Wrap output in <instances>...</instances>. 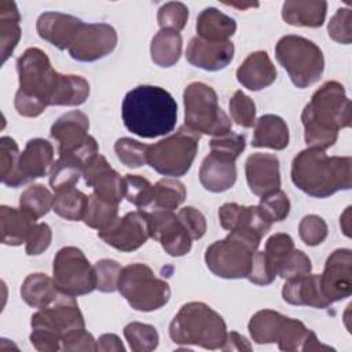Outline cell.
Returning <instances> with one entry per match:
<instances>
[{
	"label": "cell",
	"mask_w": 352,
	"mask_h": 352,
	"mask_svg": "<svg viewBox=\"0 0 352 352\" xmlns=\"http://www.w3.org/2000/svg\"><path fill=\"white\" fill-rule=\"evenodd\" d=\"M16 70L19 89L14 104L23 117H37L47 106H80L89 96L84 77L58 73L40 48H28L16 59Z\"/></svg>",
	"instance_id": "obj_1"
},
{
	"label": "cell",
	"mask_w": 352,
	"mask_h": 352,
	"mask_svg": "<svg viewBox=\"0 0 352 352\" xmlns=\"http://www.w3.org/2000/svg\"><path fill=\"white\" fill-rule=\"evenodd\" d=\"M304 139L309 147H331L338 131L351 126V100L338 81H327L315 91L301 113Z\"/></svg>",
	"instance_id": "obj_2"
},
{
	"label": "cell",
	"mask_w": 352,
	"mask_h": 352,
	"mask_svg": "<svg viewBox=\"0 0 352 352\" xmlns=\"http://www.w3.org/2000/svg\"><path fill=\"white\" fill-rule=\"evenodd\" d=\"M125 128L146 139L170 133L176 126L177 103L173 96L157 85H139L131 89L121 106Z\"/></svg>",
	"instance_id": "obj_3"
},
{
	"label": "cell",
	"mask_w": 352,
	"mask_h": 352,
	"mask_svg": "<svg viewBox=\"0 0 352 352\" xmlns=\"http://www.w3.org/2000/svg\"><path fill=\"white\" fill-rule=\"evenodd\" d=\"M292 182L302 192L315 198H327L352 186V158L329 157L324 150L308 147L292 162Z\"/></svg>",
	"instance_id": "obj_4"
},
{
	"label": "cell",
	"mask_w": 352,
	"mask_h": 352,
	"mask_svg": "<svg viewBox=\"0 0 352 352\" xmlns=\"http://www.w3.org/2000/svg\"><path fill=\"white\" fill-rule=\"evenodd\" d=\"M226 336L227 326L220 314L198 301L182 305L169 324V337L177 345L221 349Z\"/></svg>",
	"instance_id": "obj_5"
},
{
	"label": "cell",
	"mask_w": 352,
	"mask_h": 352,
	"mask_svg": "<svg viewBox=\"0 0 352 352\" xmlns=\"http://www.w3.org/2000/svg\"><path fill=\"white\" fill-rule=\"evenodd\" d=\"M30 342L40 352L60 349L65 334L85 327L84 316L73 296L60 293L50 305L32 315Z\"/></svg>",
	"instance_id": "obj_6"
},
{
	"label": "cell",
	"mask_w": 352,
	"mask_h": 352,
	"mask_svg": "<svg viewBox=\"0 0 352 352\" xmlns=\"http://www.w3.org/2000/svg\"><path fill=\"white\" fill-rule=\"evenodd\" d=\"M261 236L249 228H235L221 239L208 246L205 261L208 268L220 278H246L253 254L257 252Z\"/></svg>",
	"instance_id": "obj_7"
},
{
	"label": "cell",
	"mask_w": 352,
	"mask_h": 352,
	"mask_svg": "<svg viewBox=\"0 0 352 352\" xmlns=\"http://www.w3.org/2000/svg\"><path fill=\"white\" fill-rule=\"evenodd\" d=\"M275 56L297 88L315 84L324 70L322 50L314 41L301 36L287 34L280 37L275 45Z\"/></svg>",
	"instance_id": "obj_8"
},
{
	"label": "cell",
	"mask_w": 352,
	"mask_h": 352,
	"mask_svg": "<svg viewBox=\"0 0 352 352\" xmlns=\"http://www.w3.org/2000/svg\"><path fill=\"white\" fill-rule=\"evenodd\" d=\"M184 125L213 138L231 131V120L220 109L216 91L204 82H191L183 92Z\"/></svg>",
	"instance_id": "obj_9"
},
{
	"label": "cell",
	"mask_w": 352,
	"mask_h": 352,
	"mask_svg": "<svg viewBox=\"0 0 352 352\" xmlns=\"http://www.w3.org/2000/svg\"><path fill=\"white\" fill-rule=\"evenodd\" d=\"M117 290L133 309L143 312L160 309L170 298L168 282L157 278L153 270L142 263L121 270Z\"/></svg>",
	"instance_id": "obj_10"
},
{
	"label": "cell",
	"mask_w": 352,
	"mask_h": 352,
	"mask_svg": "<svg viewBox=\"0 0 352 352\" xmlns=\"http://www.w3.org/2000/svg\"><path fill=\"white\" fill-rule=\"evenodd\" d=\"M199 139V133L183 125L177 132L148 146L147 164L164 176H183L194 162Z\"/></svg>",
	"instance_id": "obj_11"
},
{
	"label": "cell",
	"mask_w": 352,
	"mask_h": 352,
	"mask_svg": "<svg viewBox=\"0 0 352 352\" xmlns=\"http://www.w3.org/2000/svg\"><path fill=\"white\" fill-rule=\"evenodd\" d=\"M88 129L89 120L82 111L73 110L60 116L50 131L51 138L58 143V154L72 157L85 168L99 154V146Z\"/></svg>",
	"instance_id": "obj_12"
},
{
	"label": "cell",
	"mask_w": 352,
	"mask_h": 352,
	"mask_svg": "<svg viewBox=\"0 0 352 352\" xmlns=\"http://www.w3.org/2000/svg\"><path fill=\"white\" fill-rule=\"evenodd\" d=\"M52 275L56 287L69 296L88 294L96 289L95 268L82 250L76 246H65L54 257Z\"/></svg>",
	"instance_id": "obj_13"
},
{
	"label": "cell",
	"mask_w": 352,
	"mask_h": 352,
	"mask_svg": "<svg viewBox=\"0 0 352 352\" xmlns=\"http://www.w3.org/2000/svg\"><path fill=\"white\" fill-rule=\"evenodd\" d=\"M98 236L117 250L133 252L151 238L150 214L144 210L128 212L107 228L98 231Z\"/></svg>",
	"instance_id": "obj_14"
},
{
	"label": "cell",
	"mask_w": 352,
	"mask_h": 352,
	"mask_svg": "<svg viewBox=\"0 0 352 352\" xmlns=\"http://www.w3.org/2000/svg\"><path fill=\"white\" fill-rule=\"evenodd\" d=\"M116 45L117 32L113 26L82 22L67 51L78 62H95L113 52Z\"/></svg>",
	"instance_id": "obj_15"
},
{
	"label": "cell",
	"mask_w": 352,
	"mask_h": 352,
	"mask_svg": "<svg viewBox=\"0 0 352 352\" xmlns=\"http://www.w3.org/2000/svg\"><path fill=\"white\" fill-rule=\"evenodd\" d=\"M150 214V234L162 249L173 257H180L191 250L192 239L177 214L172 210L155 209Z\"/></svg>",
	"instance_id": "obj_16"
},
{
	"label": "cell",
	"mask_w": 352,
	"mask_h": 352,
	"mask_svg": "<svg viewBox=\"0 0 352 352\" xmlns=\"http://www.w3.org/2000/svg\"><path fill=\"white\" fill-rule=\"evenodd\" d=\"M320 287L330 305L346 298L352 292V252L336 249L326 260L324 270L319 275Z\"/></svg>",
	"instance_id": "obj_17"
},
{
	"label": "cell",
	"mask_w": 352,
	"mask_h": 352,
	"mask_svg": "<svg viewBox=\"0 0 352 352\" xmlns=\"http://www.w3.org/2000/svg\"><path fill=\"white\" fill-rule=\"evenodd\" d=\"M54 164V147L41 138L30 139L19 154L15 173L8 187L16 188L48 173Z\"/></svg>",
	"instance_id": "obj_18"
},
{
	"label": "cell",
	"mask_w": 352,
	"mask_h": 352,
	"mask_svg": "<svg viewBox=\"0 0 352 352\" xmlns=\"http://www.w3.org/2000/svg\"><path fill=\"white\" fill-rule=\"evenodd\" d=\"M82 176L85 184L92 187L94 194L102 199L120 204L125 198V180L114 170L106 158L100 154L95 155L84 168Z\"/></svg>",
	"instance_id": "obj_19"
},
{
	"label": "cell",
	"mask_w": 352,
	"mask_h": 352,
	"mask_svg": "<svg viewBox=\"0 0 352 352\" xmlns=\"http://www.w3.org/2000/svg\"><path fill=\"white\" fill-rule=\"evenodd\" d=\"M246 182L250 191L264 197L280 190L279 160L275 154L254 153L245 162Z\"/></svg>",
	"instance_id": "obj_20"
},
{
	"label": "cell",
	"mask_w": 352,
	"mask_h": 352,
	"mask_svg": "<svg viewBox=\"0 0 352 352\" xmlns=\"http://www.w3.org/2000/svg\"><path fill=\"white\" fill-rule=\"evenodd\" d=\"M234 51L231 41L212 43L195 36L187 45L186 58L195 67L206 72H217L228 66L234 58Z\"/></svg>",
	"instance_id": "obj_21"
},
{
	"label": "cell",
	"mask_w": 352,
	"mask_h": 352,
	"mask_svg": "<svg viewBox=\"0 0 352 352\" xmlns=\"http://www.w3.org/2000/svg\"><path fill=\"white\" fill-rule=\"evenodd\" d=\"M82 21L62 12H44L38 16L36 29L38 36L59 50H69Z\"/></svg>",
	"instance_id": "obj_22"
},
{
	"label": "cell",
	"mask_w": 352,
	"mask_h": 352,
	"mask_svg": "<svg viewBox=\"0 0 352 352\" xmlns=\"http://www.w3.org/2000/svg\"><path fill=\"white\" fill-rule=\"evenodd\" d=\"M236 180L235 160L210 151L199 168V182L210 192H224L230 190Z\"/></svg>",
	"instance_id": "obj_23"
},
{
	"label": "cell",
	"mask_w": 352,
	"mask_h": 352,
	"mask_svg": "<svg viewBox=\"0 0 352 352\" xmlns=\"http://www.w3.org/2000/svg\"><path fill=\"white\" fill-rule=\"evenodd\" d=\"M276 69L265 51H256L236 69V80L250 91H260L276 80Z\"/></svg>",
	"instance_id": "obj_24"
},
{
	"label": "cell",
	"mask_w": 352,
	"mask_h": 352,
	"mask_svg": "<svg viewBox=\"0 0 352 352\" xmlns=\"http://www.w3.org/2000/svg\"><path fill=\"white\" fill-rule=\"evenodd\" d=\"M282 297L292 305H308L320 309L330 305L322 293L319 274H308L286 280L282 289Z\"/></svg>",
	"instance_id": "obj_25"
},
{
	"label": "cell",
	"mask_w": 352,
	"mask_h": 352,
	"mask_svg": "<svg viewBox=\"0 0 352 352\" xmlns=\"http://www.w3.org/2000/svg\"><path fill=\"white\" fill-rule=\"evenodd\" d=\"M36 217L21 208L0 206V223H1V243L8 246H19L26 242L29 232L36 224Z\"/></svg>",
	"instance_id": "obj_26"
},
{
	"label": "cell",
	"mask_w": 352,
	"mask_h": 352,
	"mask_svg": "<svg viewBox=\"0 0 352 352\" xmlns=\"http://www.w3.org/2000/svg\"><path fill=\"white\" fill-rule=\"evenodd\" d=\"M327 3L323 0H287L282 6L286 23L298 28H319L323 25Z\"/></svg>",
	"instance_id": "obj_27"
},
{
	"label": "cell",
	"mask_w": 352,
	"mask_h": 352,
	"mask_svg": "<svg viewBox=\"0 0 352 352\" xmlns=\"http://www.w3.org/2000/svg\"><path fill=\"white\" fill-rule=\"evenodd\" d=\"M198 37L212 43L230 41L236 30V22L214 7L202 10L197 18L195 25Z\"/></svg>",
	"instance_id": "obj_28"
},
{
	"label": "cell",
	"mask_w": 352,
	"mask_h": 352,
	"mask_svg": "<svg viewBox=\"0 0 352 352\" xmlns=\"http://www.w3.org/2000/svg\"><path fill=\"white\" fill-rule=\"evenodd\" d=\"M289 144V128L283 118L275 114H264L254 122L252 139L253 147L283 150Z\"/></svg>",
	"instance_id": "obj_29"
},
{
	"label": "cell",
	"mask_w": 352,
	"mask_h": 352,
	"mask_svg": "<svg viewBox=\"0 0 352 352\" xmlns=\"http://www.w3.org/2000/svg\"><path fill=\"white\" fill-rule=\"evenodd\" d=\"M62 292L48 275L36 272L25 278L21 286L22 300L33 308H44L54 302Z\"/></svg>",
	"instance_id": "obj_30"
},
{
	"label": "cell",
	"mask_w": 352,
	"mask_h": 352,
	"mask_svg": "<svg viewBox=\"0 0 352 352\" xmlns=\"http://www.w3.org/2000/svg\"><path fill=\"white\" fill-rule=\"evenodd\" d=\"M19 11L14 1L3 0L0 3V40H1V63L12 55L19 38Z\"/></svg>",
	"instance_id": "obj_31"
},
{
	"label": "cell",
	"mask_w": 352,
	"mask_h": 352,
	"mask_svg": "<svg viewBox=\"0 0 352 352\" xmlns=\"http://www.w3.org/2000/svg\"><path fill=\"white\" fill-rule=\"evenodd\" d=\"M182 36L179 32L162 29L153 38L150 44L151 59L161 67L173 66L182 55Z\"/></svg>",
	"instance_id": "obj_32"
},
{
	"label": "cell",
	"mask_w": 352,
	"mask_h": 352,
	"mask_svg": "<svg viewBox=\"0 0 352 352\" xmlns=\"http://www.w3.org/2000/svg\"><path fill=\"white\" fill-rule=\"evenodd\" d=\"M54 205L52 210L69 220V221H78L84 219L87 206H88V195L82 191L77 190L76 186H69L54 191Z\"/></svg>",
	"instance_id": "obj_33"
},
{
	"label": "cell",
	"mask_w": 352,
	"mask_h": 352,
	"mask_svg": "<svg viewBox=\"0 0 352 352\" xmlns=\"http://www.w3.org/2000/svg\"><path fill=\"white\" fill-rule=\"evenodd\" d=\"M283 315L272 309H261L256 312L248 324L250 337L257 344L276 342Z\"/></svg>",
	"instance_id": "obj_34"
},
{
	"label": "cell",
	"mask_w": 352,
	"mask_h": 352,
	"mask_svg": "<svg viewBox=\"0 0 352 352\" xmlns=\"http://www.w3.org/2000/svg\"><path fill=\"white\" fill-rule=\"evenodd\" d=\"M186 199V187L182 182L166 177L158 180L153 186V199L151 209H165L173 210L177 209Z\"/></svg>",
	"instance_id": "obj_35"
},
{
	"label": "cell",
	"mask_w": 352,
	"mask_h": 352,
	"mask_svg": "<svg viewBox=\"0 0 352 352\" xmlns=\"http://www.w3.org/2000/svg\"><path fill=\"white\" fill-rule=\"evenodd\" d=\"M117 214L118 204L102 199L92 192L88 198V206L82 220L88 227L102 231L107 228L118 217Z\"/></svg>",
	"instance_id": "obj_36"
},
{
	"label": "cell",
	"mask_w": 352,
	"mask_h": 352,
	"mask_svg": "<svg viewBox=\"0 0 352 352\" xmlns=\"http://www.w3.org/2000/svg\"><path fill=\"white\" fill-rule=\"evenodd\" d=\"M84 165L77 160L66 155H59V158L52 164L50 169V186L54 191L74 186L80 176H82Z\"/></svg>",
	"instance_id": "obj_37"
},
{
	"label": "cell",
	"mask_w": 352,
	"mask_h": 352,
	"mask_svg": "<svg viewBox=\"0 0 352 352\" xmlns=\"http://www.w3.org/2000/svg\"><path fill=\"white\" fill-rule=\"evenodd\" d=\"M124 337L133 352H150L158 346V331L154 326L131 322L124 327Z\"/></svg>",
	"instance_id": "obj_38"
},
{
	"label": "cell",
	"mask_w": 352,
	"mask_h": 352,
	"mask_svg": "<svg viewBox=\"0 0 352 352\" xmlns=\"http://www.w3.org/2000/svg\"><path fill=\"white\" fill-rule=\"evenodd\" d=\"M54 195L43 184H33L28 187L19 197V206L30 212L36 219L43 217L52 209Z\"/></svg>",
	"instance_id": "obj_39"
},
{
	"label": "cell",
	"mask_w": 352,
	"mask_h": 352,
	"mask_svg": "<svg viewBox=\"0 0 352 352\" xmlns=\"http://www.w3.org/2000/svg\"><path fill=\"white\" fill-rule=\"evenodd\" d=\"M309 329L305 327V324L293 318L283 316L280 329L278 333L276 342L279 345V349L282 351H301L308 334Z\"/></svg>",
	"instance_id": "obj_40"
},
{
	"label": "cell",
	"mask_w": 352,
	"mask_h": 352,
	"mask_svg": "<svg viewBox=\"0 0 352 352\" xmlns=\"http://www.w3.org/2000/svg\"><path fill=\"white\" fill-rule=\"evenodd\" d=\"M125 198L140 210L151 206L153 184L140 175H125Z\"/></svg>",
	"instance_id": "obj_41"
},
{
	"label": "cell",
	"mask_w": 352,
	"mask_h": 352,
	"mask_svg": "<svg viewBox=\"0 0 352 352\" xmlns=\"http://www.w3.org/2000/svg\"><path fill=\"white\" fill-rule=\"evenodd\" d=\"M148 144H143L131 138H121L114 144L117 158L128 168H139L147 164Z\"/></svg>",
	"instance_id": "obj_42"
},
{
	"label": "cell",
	"mask_w": 352,
	"mask_h": 352,
	"mask_svg": "<svg viewBox=\"0 0 352 352\" xmlns=\"http://www.w3.org/2000/svg\"><path fill=\"white\" fill-rule=\"evenodd\" d=\"M188 19V8L184 3L169 1L160 7L157 14L158 25L162 29L180 32L184 29Z\"/></svg>",
	"instance_id": "obj_43"
},
{
	"label": "cell",
	"mask_w": 352,
	"mask_h": 352,
	"mask_svg": "<svg viewBox=\"0 0 352 352\" xmlns=\"http://www.w3.org/2000/svg\"><path fill=\"white\" fill-rule=\"evenodd\" d=\"M232 121L242 128H252L256 122V104L242 91H236L228 103Z\"/></svg>",
	"instance_id": "obj_44"
},
{
	"label": "cell",
	"mask_w": 352,
	"mask_h": 352,
	"mask_svg": "<svg viewBox=\"0 0 352 352\" xmlns=\"http://www.w3.org/2000/svg\"><path fill=\"white\" fill-rule=\"evenodd\" d=\"M294 249V242L293 238L289 234L278 232L271 235L267 242H265V249L264 256L270 265L274 268V271L278 275V267L280 263L287 257V254Z\"/></svg>",
	"instance_id": "obj_45"
},
{
	"label": "cell",
	"mask_w": 352,
	"mask_h": 352,
	"mask_svg": "<svg viewBox=\"0 0 352 352\" xmlns=\"http://www.w3.org/2000/svg\"><path fill=\"white\" fill-rule=\"evenodd\" d=\"M312 265L309 257L298 249H293L278 267V275L285 280L296 279L311 274Z\"/></svg>",
	"instance_id": "obj_46"
},
{
	"label": "cell",
	"mask_w": 352,
	"mask_h": 352,
	"mask_svg": "<svg viewBox=\"0 0 352 352\" xmlns=\"http://www.w3.org/2000/svg\"><path fill=\"white\" fill-rule=\"evenodd\" d=\"M258 208L271 223L282 221L289 216L290 201L282 190H278L272 194L261 197Z\"/></svg>",
	"instance_id": "obj_47"
},
{
	"label": "cell",
	"mask_w": 352,
	"mask_h": 352,
	"mask_svg": "<svg viewBox=\"0 0 352 352\" xmlns=\"http://www.w3.org/2000/svg\"><path fill=\"white\" fill-rule=\"evenodd\" d=\"M96 289L103 293H113L117 290L118 278L121 274V265L116 260L102 258L95 265Z\"/></svg>",
	"instance_id": "obj_48"
},
{
	"label": "cell",
	"mask_w": 352,
	"mask_h": 352,
	"mask_svg": "<svg viewBox=\"0 0 352 352\" xmlns=\"http://www.w3.org/2000/svg\"><path fill=\"white\" fill-rule=\"evenodd\" d=\"M19 158V148L16 142L10 136L0 139V176L3 184L8 186L11 182Z\"/></svg>",
	"instance_id": "obj_49"
},
{
	"label": "cell",
	"mask_w": 352,
	"mask_h": 352,
	"mask_svg": "<svg viewBox=\"0 0 352 352\" xmlns=\"http://www.w3.org/2000/svg\"><path fill=\"white\" fill-rule=\"evenodd\" d=\"M327 224L326 221L316 214L304 216L298 224V234L304 243L308 246L320 245L327 236Z\"/></svg>",
	"instance_id": "obj_50"
},
{
	"label": "cell",
	"mask_w": 352,
	"mask_h": 352,
	"mask_svg": "<svg viewBox=\"0 0 352 352\" xmlns=\"http://www.w3.org/2000/svg\"><path fill=\"white\" fill-rule=\"evenodd\" d=\"M329 37L341 44L352 41V11L349 8H338L331 16L327 26Z\"/></svg>",
	"instance_id": "obj_51"
},
{
	"label": "cell",
	"mask_w": 352,
	"mask_h": 352,
	"mask_svg": "<svg viewBox=\"0 0 352 352\" xmlns=\"http://www.w3.org/2000/svg\"><path fill=\"white\" fill-rule=\"evenodd\" d=\"M209 146H210V151L227 155L232 160H236L239 157V154L246 147V139L243 135L230 131L226 135L213 138L210 140Z\"/></svg>",
	"instance_id": "obj_52"
},
{
	"label": "cell",
	"mask_w": 352,
	"mask_h": 352,
	"mask_svg": "<svg viewBox=\"0 0 352 352\" xmlns=\"http://www.w3.org/2000/svg\"><path fill=\"white\" fill-rule=\"evenodd\" d=\"M276 276L278 275L274 271V268L270 265V263L267 261V258L264 256V252H256L253 254L252 264H250V271H249L246 278L254 285L267 286V285L272 283Z\"/></svg>",
	"instance_id": "obj_53"
},
{
	"label": "cell",
	"mask_w": 352,
	"mask_h": 352,
	"mask_svg": "<svg viewBox=\"0 0 352 352\" xmlns=\"http://www.w3.org/2000/svg\"><path fill=\"white\" fill-rule=\"evenodd\" d=\"M52 239V231L47 223L34 224L32 231L28 235L25 252L29 256L41 254L44 250L48 249Z\"/></svg>",
	"instance_id": "obj_54"
},
{
	"label": "cell",
	"mask_w": 352,
	"mask_h": 352,
	"mask_svg": "<svg viewBox=\"0 0 352 352\" xmlns=\"http://www.w3.org/2000/svg\"><path fill=\"white\" fill-rule=\"evenodd\" d=\"M177 217L190 234L191 239H201L206 232V219L194 206H184L179 210Z\"/></svg>",
	"instance_id": "obj_55"
},
{
	"label": "cell",
	"mask_w": 352,
	"mask_h": 352,
	"mask_svg": "<svg viewBox=\"0 0 352 352\" xmlns=\"http://www.w3.org/2000/svg\"><path fill=\"white\" fill-rule=\"evenodd\" d=\"M63 351H96V340L85 327L74 329L63 336L60 341Z\"/></svg>",
	"instance_id": "obj_56"
},
{
	"label": "cell",
	"mask_w": 352,
	"mask_h": 352,
	"mask_svg": "<svg viewBox=\"0 0 352 352\" xmlns=\"http://www.w3.org/2000/svg\"><path fill=\"white\" fill-rule=\"evenodd\" d=\"M242 206L243 205H239L235 202H227L219 208V220H220V226L224 230L232 231L236 228L241 217Z\"/></svg>",
	"instance_id": "obj_57"
},
{
	"label": "cell",
	"mask_w": 352,
	"mask_h": 352,
	"mask_svg": "<svg viewBox=\"0 0 352 352\" xmlns=\"http://www.w3.org/2000/svg\"><path fill=\"white\" fill-rule=\"evenodd\" d=\"M223 351H252L249 341L236 331H230L226 336V341L221 346Z\"/></svg>",
	"instance_id": "obj_58"
},
{
	"label": "cell",
	"mask_w": 352,
	"mask_h": 352,
	"mask_svg": "<svg viewBox=\"0 0 352 352\" xmlns=\"http://www.w3.org/2000/svg\"><path fill=\"white\" fill-rule=\"evenodd\" d=\"M96 351H117L122 352L125 351L121 340L116 334H103L96 341Z\"/></svg>",
	"instance_id": "obj_59"
},
{
	"label": "cell",
	"mask_w": 352,
	"mask_h": 352,
	"mask_svg": "<svg viewBox=\"0 0 352 352\" xmlns=\"http://www.w3.org/2000/svg\"><path fill=\"white\" fill-rule=\"evenodd\" d=\"M301 351H304V352H307V351H334V348L322 344L318 340L316 334L311 330L308 337H307V340H305V342H304V345H302V348H301Z\"/></svg>",
	"instance_id": "obj_60"
},
{
	"label": "cell",
	"mask_w": 352,
	"mask_h": 352,
	"mask_svg": "<svg viewBox=\"0 0 352 352\" xmlns=\"http://www.w3.org/2000/svg\"><path fill=\"white\" fill-rule=\"evenodd\" d=\"M340 226L345 236H351V206H348L340 217Z\"/></svg>",
	"instance_id": "obj_61"
}]
</instances>
